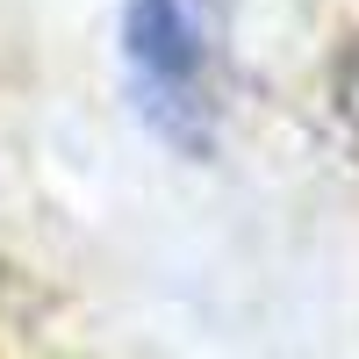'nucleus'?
Instances as JSON below:
<instances>
[{
	"mask_svg": "<svg viewBox=\"0 0 359 359\" xmlns=\"http://www.w3.org/2000/svg\"><path fill=\"white\" fill-rule=\"evenodd\" d=\"M123 65L137 115L172 151H216L223 115V15L216 0H123Z\"/></svg>",
	"mask_w": 359,
	"mask_h": 359,
	"instance_id": "1",
	"label": "nucleus"
}]
</instances>
